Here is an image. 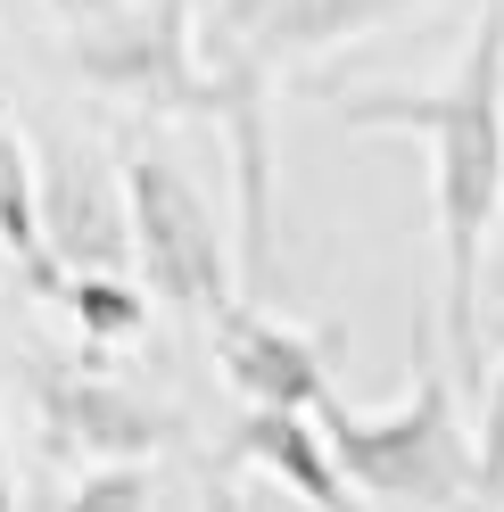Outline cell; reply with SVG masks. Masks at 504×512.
Wrapping results in <instances>:
<instances>
[{
    "mask_svg": "<svg viewBox=\"0 0 504 512\" xmlns=\"http://www.w3.org/2000/svg\"><path fill=\"white\" fill-rule=\"evenodd\" d=\"M323 430H331L339 471H348L372 504H397V512H471V504H488V488H480V430H463L447 364H422L414 389H405L389 413H348L331 397Z\"/></svg>",
    "mask_w": 504,
    "mask_h": 512,
    "instance_id": "obj_2",
    "label": "cell"
},
{
    "mask_svg": "<svg viewBox=\"0 0 504 512\" xmlns=\"http://www.w3.org/2000/svg\"><path fill=\"white\" fill-rule=\"evenodd\" d=\"M0 512H25V496H17V455H9V422H0Z\"/></svg>",
    "mask_w": 504,
    "mask_h": 512,
    "instance_id": "obj_15",
    "label": "cell"
},
{
    "mask_svg": "<svg viewBox=\"0 0 504 512\" xmlns=\"http://www.w3.org/2000/svg\"><path fill=\"white\" fill-rule=\"evenodd\" d=\"M364 133H414L430 149V223H438V347L455 380L480 389V256L504 215V0H480V25L438 91H323Z\"/></svg>",
    "mask_w": 504,
    "mask_h": 512,
    "instance_id": "obj_1",
    "label": "cell"
},
{
    "mask_svg": "<svg viewBox=\"0 0 504 512\" xmlns=\"http://www.w3.org/2000/svg\"><path fill=\"white\" fill-rule=\"evenodd\" d=\"M480 488L488 504H504V347L488 356V380H480Z\"/></svg>",
    "mask_w": 504,
    "mask_h": 512,
    "instance_id": "obj_13",
    "label": "cell"
},
{
    "mask_svg": "<svg viewBox=\"0 0 504 512\" xmlns=\"http://www.w3.org/2000/svg\"><path fill=\"white\" fill-rule=\"evenodd\" d=\"M232 463L265 471L273 488H290L306 512H372V496L356 488L331 455L323 413H290V405H240L232 422Z\"/></svg>",
    "mask_w": 504,
    "mask_h": 512,
    "instance_id": "obj_9",
    "label": "cell"
},
{
    "mask_svg": "<svg viewBox=\"0 0 504 512\" xmlns=\"http://www.w3.org/2000/svg\"><path fill=\"white\" fill-rule=\"evenodd\" d=\"M34 298L67 306L83 347H133L149 331V281L141 273H50Z\"/></svg>",
    "mask_w": 504,
    "mask_h": 512,
    "instance_id": "obj_10",
    "label": "cell"
},
{
    "mask_svg": "<svg viewBox=\"0 0 504 512\" xmlns=\"http://www.w3.org/2000/svg\"><path fill=\"white\" fill-rule=\"evenodd\" d=\"M67 58L91 91L133 100L149 116H224V75L199 42V9L191 0H124V9L91 17L67 34Z\"/></svg>",
    "mask_w": 504,
    "mask_h": 512,
    "instance_id": "obj_3",
    "label": "cell"
},
{
    "mask_svg": "<svg viewBox=\"0 0 504 512\" xmlns=\"http://www.w3.org/2000/svg\"><path fill=\"white\" fill-rule=\"evenodd\" d=\"M199 512H248V496H240V479L207 463V471H199Z\"/></svg>",
    "mask_w": 504,
    "mask_h": 512,
    "instance_id": "obj_14",
    "label": "cell"
},
{
    "mask_svg": "<svg viewBox=\"0 0 504 512\" xmlns=\"http://www.w3.org/2000/svg\"><path fill=\"white\" fill-rule=\"evenodd\" d=\"M42 422V455L58 463H157L182 438V413L141 397L133 380L91 372V364H25Z\"/></svg>",
    "mask_w": 504,
    "mask_h": 512,
    "instance_id": "obj_6",
    "label": "cell"
},
{
    "mask_svg": "<svg viewBox=\"0 0 504 512\" xmlns=\"http://www.w3.org/2000/svg\"><path fill=\"white\" fill-rule=\"evenodd\" d=\"M496 347H504V314H496V339H488V356H496Z\"/></svg>",
    "mask_w": 504,
    "mask_h": 512,
    "instance_id": "obj_16",
    "label": "cell"
},
{
    "mask_svg": "<svg viewBox=\"0 0 504 512\" xmlns=\"http://www.w3.org/2000/svg\"><path fill=\"white\" fill-rule=\"evenodd\" d=\"M0 256L25 273V290H42L50 248H42V166L34 141L17 133V116H0Z\"/></svg>",
    "mask_w": 504,
    "mask_h": 512,
    "instance_id": "obj_11",
    "label": "cell"
},
{
    "mask_svg": "<svg viewBox=\"0 0 504 512\" xmlns=\"http://www.w3.org/2000/svg\"><path fill=\"white\" fill-rule=\"evenodd\" d=\"M191 9H199V42L224 67H248V75L281 83V75L314 67V58L381 34V25L447 9V0H191Z\"/></svg>",
    "mask_w": 504,
    "mask_h": 512,
    "instance_id": "obj_5",
    "label": "cell"
},
{
    "mask_svg": "<svg viewBox=\"0 0 504 512\" xmlns=\"http://www.w3.org/2000/svg\"><path fill=\"white\" fill-rule=\"evenodd\" d=\"M42 248H50V273H133L124 166H100L91 149L50 141L42 149Z\"/></svg>",
    "mask_w": 504,
    "mask_h": 512,
    "instance_id": "obj_8",
    "label": "cell"
},
{
    "mask_svg": "<svg viewBox=\"0 0 504 512\" xmlns=\"http://www.w3.org/2000/svg\"><path fill=\"white\" fill-rule=\"evenodd\" d=\"M149 504H157V471L149 463H91L58 512H149Z\"/></svg>",
    "mask_w": 504,
    "mask_h": 512,
    "instance_id": "obj_12",
    "label": "cell"
},
{
    "mask_svg": "<svg viewBox=\"0 0 504 512\" xmlns=\"http://www.w3.org/2000/svg\"><path fill=\"white\" fill-rule=\"evenodd\" d=\"M124 199H133V273L149 281L157 306L215 323L232 298H248V265L232 256L207 190L157 149H124Z\"/></svg>",
    "mask_w": 504,
    "mask_h": 512,
    "instance_id": "obj_4",
    "label": "cell"
},
{
    "mask_svg": "<svg viewBox=\"0 0 504 512\" xmlns=\"http://www.w3.org/2000/svg\"><path fill=\"white\" fill-rule=\"evenodd\" d=\"M207 331H215V364H224L240 405L323 413L339 397V380H331V331H306V323H290V314H273L257 298H232Z\"/></svg>",
    "mask_w": 504,
    "mask_h": 512,
    "instance_id": "obj_7",
    "label": "cell"
}]
</instances>
